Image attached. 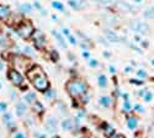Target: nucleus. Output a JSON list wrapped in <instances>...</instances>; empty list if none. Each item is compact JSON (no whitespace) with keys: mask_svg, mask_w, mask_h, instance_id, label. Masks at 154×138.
Masks as SVG:
<instances>
[{"mask_svg":"<svg viewBox=\"0 0 154 138\" xmlns=\"http://www.w3.org/2000/svg\"><path fill=\"white\" fill-rule=\"evenodd\" d=\"M11 97H12V99H15V91H14V90L11 91Z\"/></svg>","mask_w":154,"mask_h":138,"instance_id":"09e8293b","label":"nucleus"},{"mask_svg":"<svg viewBox=\"0 0 154 138\" xmlns=\"http://www.w3.org/2000/svg\"><path fill=\"white\" fill-rule=\"evenodd\" d=\"M38 138H46V136H43V134H40V136H38Z\"/></svg>","mask_w":154,"mask_h":138,"instance_id":"3c124183","label":"nucleus"},{"mask_svg":"<svg viewBox=\"0 0 154 138\" xmlns=\"http://www.w3.org/2000/svg\"><path fill=\"white\" fill-rule=\"evenodd\" d=\"M9 14H10L9 8L5 6V5H0V17H2V19H6L9 16Z\"/></svg>","mask_w":154,"mask_h":138,"instance_id":"6ab92c4d","label":"nucleus"},{"mask_svg":"<svg viewBox=\"0 0 154 138\" xmlns=\"http://www.w3.org/2000/svg\"><path fill=\"white\" fill-rule=\"evenodd\" d=\"M152 99H153V93L149 91V90H147L146 94L143 95V100H144L146 103H150V101H152Z\"/></svg>","mask_w":154,"mask_h":138,"instance_id":"bb28decb","label":"nucleus"},{"mask_svg":"<svg viewBox=\"0 0 154 138\" xmlns=\"http://www.w3.org/2000/svg\"><path fill=\"white\" fill-rule=\"evenodd\" d=\"M130 27H131V30L134 32V33H137V35H148L150 31V27H149V25L147 23V22H144V21H140V20H134V21H132L131 23H130Z\"/></svg>","mask_w":154,"mask_h":138,"instance_id":"7ed1b4c3","label":"nucleus"},{"mask_svg":"<svg viewBox=\"0 0 154 138\" xmlns=\"http://www.w3.org/2000/svg\"><path fill=\"white\" fill-rule=\"evenodd\" d=\"M62 35H63L64 37L70 36V31H69V29H68V27H63V29H62Z\"/></svg>","mask_w":154,"mask_h":138,"instance_id":"72a5a7b5","label":"nucleus"},{"mask_svg":"<svg viewBox=\"0 0 154 138\" xmlns=\"http://www.w3.org/2000/svg\"><path fill=\"white\" fill-rule=\"evenodd\" d=\"M67 38H68L69 43H70V44H73V46H74V44H76V43H78V41H76V38H75L74 36H72V35H70V36H68Z\"/></svg>","mask_w":154,"mask_h":138,"instance_id":"2f4dec72","label":"nucleus"},{"mask_svg":"<svg viewBox=\"0 0 154 138\" xmlns=\"http://www.w3.org/2000/svg\"><path fill=\"white\" fill-rule=\"evenodd\" d=\"M33 42H35L36 47H38V48L43 47L45 43H46V36H45V33L41 32V31H38V30H36V32L33 33Z\"/></svg>","mask_w":154,"mask_h":138,"instance_id":"0eeeda50","label":"nucleus"},{"mask_svg":"<svg viewBox=\"0 0 154 138\" xmlns=\"http://www.w3.org/2000/svg\"><path fill=\"white\" fill-rule=\"evenodd\" d=\"M17 33L22 37V38H29V37L33 33V27L31 23H23L21 27L17 29Z\"/></svg>","mask_w":154,"mask_h":138,"instance_id":"39448f33","label":"nucleus"},{"mask_svg":"<svg viewBox=\"0 0 154 138\" xmlns=\"http://www.w3.org/2000/svg\"><path fill=\"white\" fill-rule=\"evenodd\" d=\"M89 99H90V95L86 93L85 95L82 96V103H83V104H88V103H89Z\"/></svg>","mask_w":154,"mask_h":138,"instance_id":"473e14b6","label":"nucleus"},{"mask_svg":"<svg viewBox=\"0 0 154 138\" xmlns=\"http://www.w3.org/2000/svg\"><path fill=\"white\" fill-rule=\"evenodd\" d=\"M137 77H138L139 79L144 80V79L148 78V73H147L144 69H138V70H137Z\"/></svg>","mask_w":154,"mask_h":138,"instance_id":"5701e85b","label":"nucleus"},{"mask_svg":"<svg viewBox=\"0 0 154 138\" xmlns=\"http://www.w3.org/2000/svg\"><path fill=\"white\" fill-rule=\"evenodd\" d=\"M102 127H104V128H102V131H104V133L107 136V137H110V136H112L113 133H115V128L112 127V126H110V124L109 123H102Z\"/></svg>","mask_w":154,"mask_h":138,"instance_id":"f3484780","label":"nucleus"},{"mask_svg":"<svg viewBox=\"0 0 154 138\" xmlns=\"http://www.w3.org/2000/svg\"><path fill=\"white\" fill-rule=\"evenodd\" d=\"M131 72H132V68H131V67H126L125 73H131Z\"/></svg>","mask_w":154,"mask_h":138,"instance_id":"49530a36","label":"nucleus"},{"mask_svg":"<svg viewBox=\"0 0 154 138\" xmlns=\"http://www.w3.org/2000/svg\"><path fill=\"white\" fill-rule=\"evenodd\" d=\"M0 87H2V84H0Z\"/></svg>","mask_w":154,"mask_h":138,"instance_id":"4d7b16f0","label":"nucleus"},{"mask_svg":"<svg viewBox=\"0 0 154 138\" xmlns=\"http://www.w3.org/2000/svg\"><path fill=\"white\" fill-rule=\"evenodd\" d=\"M109 138H126L125 136H122V134H120V133H116V132H115L112 136H110Z\"/></svg>","mask_w":154,"mask_h":138,"instance_id":"58836bf2","label":"nucleus"},{"mask_svg":"<svg viewBox=\"0 0 154 138\" xmlns=\"http://www.w3.org/2000/svg\"><path fill=\"white\" fill-rule=\"evenodd\" d=\"M3 69H4V63L0 60V70H3Z\"/></svg>","mask_w":154,"mask_h":138,"instance_id":"de8ad7c7","label":"nucleus"},{"mask_svg":"<svg viewBox=\"0 0 154 138\" xmlns=\"http://www.w3.org/2000/svg\"><path fill=\"white\" fill-rule=\"evenodd\" d=\"M117 6L119 10L121 11H125V12H133V8L131 4H128L126 2H123V0H119V2H116V4H115Z\"/></svg>","mask_w":154,"mask_h":138,"instance_id":"1a4fd4ad","label":"nucleus"},{"mask_svg":"<svg viewBox=\"0 0 154 138\" xmlns=\"http://www.w3.org/2000/svg\"><path fill=\"white\" fill-rule=\"evenodd\" d=\"M138 79H139V78H138ZM138 79H131L130 83H131V84H134V85H143V84H144V80H142V79L138 80Z\"/></svg>","mask_w":154,"mask_h":138,"instance_id":"7c9ffc66","label":"nucleus"},{"mask_svg":"<svg viewBox=\"0 0 154 138\" xmlns=\"http://www.w3.org/2000/svg\"><path fill=\"white\" fill-rule=\"evenodd\" d=\"M107 77L105 74H101L99 75V78H97V85L101 87V89H105V87L107 86Z\"/></svg>","mask_w":154,"mask_h":138,"instance_id":"dca6fc26","label":"nucleus"},{"mask_svg":"<svg viewBox=\"0 0 154 138\" xmlns=\"http://www.w3.org/2000/svg\"><path fill=\"white\" fill-rule=\"evenodd\" d=\"M52 35L56 37V40H57V42H58V44H59L60 47L67 48V42H66V40H64V36H63V35H60L59 32H57V31H54V30H52Z\"/></svg>","mask_w":154,"mask_h":138,"instance_id":"9b49d317","label":"nucleus"},{"mask_svg":"<svg viewBox=\"0 0 154 138\" xmlns=\"http://www.w3.org/2000/svg\"><path fill=\"white\" fill-rule=\"evenodd\" d=\"M45 96L48 97V99H52V97L57 96V93H56V90H53V89H51V87H49L47 91H45Z\"/></svg>","mask_w":154,"mask_h":138,"instance_id":"393cba45","label":"nucleus"},{"mask_svg":"<svg viewBox=\"0 0 154 138\" xmlns=\"http://www.w3.org/2000/svg\"><path fill=\"white\" fill-rule=\"evenodd\" d=\"M60 124H62V130H63V131L69 132V131H72V128H73V121H72L70 118H64Z\"/></svg>","mask_w":154,"mask_h":138,"instance_id":"ddd939ff","label":"nucleus"},{"mask_svg":"<svg viewBox=\"0 0 154 138\" xmlns=\"http://www.w3.org/2000/svg\"><path fill=\"white\" fill-rule=\"evenodd\" d=\"M83 58H85V59H88V60L91 58V57H90V53H89V51H84V52H83Z\"/></svg>","mask_w":154,"mask_h":138,"instance_id":"ea45409f","label":"nucleus"},{"mask_svg":"<svg viewBox=\"0 0 154 138\" xmlns=\"http://www.w3.org/2000/svg\"><path fill=\"white\" fill-rule=\"evenodd\" d=\"M23 53L25 54H29V56H35V51L31 47H25L23 48Z\"/></svg>","mask_w":154,"mask_h":138,"instance_id":"c85d7f7f","label":"nucleus"},{"mask_svg":"<svg viewBox=\"0 0 154 138\" xmlns=\"http://www.w3.org/2000/svg\"><path fill=\"white\" fill-rule=\"evenodd\" d=\"M150 63H152V66H154V59H152V62H150Z\"/></svg>","mask_w":154,"mask_h":138,"instance_id":"864d4df0","label":"nucleus"},{"mask_svg":"<svg viewBox=\"0 0 154 138\" xmlns=\"http://www.w3.org/2000/svg\"><path fill=\"white\" fill-rule=\"evenodd\" d=\"M133 42H137V43H142V38H140V35H134L133 37Z\"/></svg>","mask_w":154,"mask_h":138,"instance_id":"f704fd0d","label":"nucleus"},{"mask_svg":"<svg viewBox=\"0 0 154 138\" xmlns=\"http://www.w3.org/2000/svg\"><path fill=\"white\" fill-rule=\"evenodd\" d=\"M134 2H136V3H140V2H142V0H134Z\"/></svg>","mask_w":154,"mask_h":138,"instance_id":"603ef678","label":"nucleus"},{"mask_svg":"<svg viewBox=\"0 0 154 138\" xmlns=\"http://www.w3.org/2000/svg\"><path fill=\"white\" fill-rule=\"evenodd\" d=\"M66 87H67L68 94L73 99L82 97L83 95H85L88 93V85H86V83L80 80V79H70L67 83Z\"/></svg>","mask_w":154,"mask_h":138,"instance_id":"f03ea898","label":"nucleus"},{"mask_svg":"<svg viewBox=\"0 0 154 138\" xmlns=\"http://www.w3.org/2000/svg\"><path fill=\"white\" fill-rule=\"evenodd\" d=\"M104 35H105V37H106V40H109V42H112V43H126V44H128L130 42H127L126 40V37H121V36H119L115 31H112V30H110V29H105L104 30Z\"/></svg>","mask_w":154,"mask_h":138,"instance_id":"20e7f679","label":"nucleus"},{"mask_svg":"<svg viewBox=\"0 0 154 138\" xmlns=\"http://www.w3.org/2000/svg\"><path fill=\"white\" fill-rule=\"evenodd\" d=\"M9 79L12 81V84L16 85V86L22 85L23 81H25L23 77H22V75H21L19 72H16V70H10V73H9Z\"/></svg>","mask_w":154,"mask_h":138,"instance_id":"423d86ee","label":"nucleus"},{"mask_svg":"<svg viewBox=\"0 0 154 138\" xmlns=\"http://www.w3.org/2000/svg\"><path fill=\"white\" fill-rule=\"evenodd\" d=\"M23 99H25V101H26L27 104H32L36 101V94L30 91V93H26L23 95Z\"/></svg>","mask_w":154,"mask_h":138,"instance_id":"a211bd4d","label":"nucleus"},{"mask_svg":"<svg viewBox=\"0 0 154 138\" xmlns=\"http://www.w3.org/2000/svg\"><path fill=\"white\" fill-rule=\"evenodd\" d=\"M4 122L8 124V126H10V127L14 126V121H12V116H11L10 114H6V115L4 116Z\"/></svg>","mask_w":154,"mask_h":138,"instance_id":"b1692460","label":"nucleus"},{"mask_svg":"<svg viewBox=\"0 0 154 138\" xmlns=\"http://www.w3.org/2000/svg\"><path fill=\"white\" fill-rule=\"evenodd\" d=\"M27 77L31 80V83L33 84V86L37 90L40 91H47L49 89V81L47 79V75L45 74V72L40 68V67H35L32 68L29 73Z\"/></svg>","mask_w":154,"mask_h":138,"instance_id":"f257e3e1","label":"nucleus"},{"mask_svg":"<svg viewBox=\"0 0 154 138\" xmlns=\"http://www.w3.org/2000/svg\"><path fill=\"white\" fill-rule=\"evenodd\" d=\"M121 96L123 97V101H126V100H130V95H128L127 93H123Z\"/></svg>","mask_w":154,"mask_h":138,"instance_id":"79ce46f5","label":"nucleus"},{"mask_svg":"<svg viewBox=\"0 0 154 138\" xmlns=\"http://www.w3.org/2000/svg\"><path fill=\"white\" fill-rule=\"evenodd\" d=\"M68 4L74 10H80L84 6V0H68Z\"/></svg>","mask_w":154,"mask_h":138,"instance_id":"f8f14e48","label":"nucleus"},{"mask_svg":"<svg viewBox=\"0 0 154 138\" xmlns=\"http://www.w3.org/2000/svg\"><path fill=\"white\" fill-rule=\"evenodd\" d=\"M94 2H101V0H94Z\"/></svg>","mask_w":154,"mask_h":138,"instance_id":"5fc2aeb1","label":"nucleus"},{"mask_svg":"<svg viewBox=\"0 0 154 138\" xmlns=\"http://www.w3.org/2000/svg\"><path fill=\"white\" fill-rule=\"evenodd\" d=\"M143 16H144L146 19H154V6H150V8H148L147 10H144Z\"/></svg>","mask_w":154,"mask_h":138,"instance_id":"412c9836","label":"nucleus"},{"mask_svg":"<svg viewBox=\"0 0 154 138\" xmlns=\"http://www.w3.org/2000/svg\"><path fill=\"white\" fill-rule=\"evenodd\" d=\"M79 46H80V48H82V49H84V51H89V46H88V44H85L84 42H82Z\"/></svg>","mask_w":154,"mask_h":138,"instance_id":"a19ab883","label":"nucleus"},{"mask_svg":"<svg viewBox=\"0 0 154 138\" xmlns=\"http://www.w3.org/2000/svg\"><path fill=\"white\" fill-rule=\"evenodd\" d=\"M20 10L23 12V14H30V12H32V5L31 4H21L20 5Z\"/></svg>","mask_w":154,"mask_h":138,"instance_id":"aec40b11","label":"nucleus"},{"mask_svg":"<svg viewBox=\"0 0 154 138\" xmlns=\"http://www.w3.org/2000/svg\"><path fill=\"white\" fill-rule=\"evenodd\" d=\"M52 6H53L56 10H59V11L64 12V5H63L60 2H53V3H52Z\"/></svg>","mask_w":154,"mask_h":138,"instance_id":"a878e982","label":"nucleus"},{"mask_svg":"<svg viewBox=\"0 0 154 138\" xmlns=\"http://www.w3.org/2000/svg\"><path fill=\"white\" fill-rule=\"evenodd\" d=\"M132 110H133L134 112H139V114H143V112L146 111V109H144L142 105H140V104H136Z\"/></svg>","mask_w":154,"mask_h":138,"instance_id":"cd10ccee","label":"nucleus"},{"mask_svg":"<svg viewBox=\"0 0 154 138\" xmlns=\"http://www.w3.org/2000/svg\"><path fill=\"white\" fill-rule=\"evenodd\" d=\"M153 126H154V122H153Z\"/></svg>","mask_w":154,"mask_h":138,"instance_id":"13d9d810","label":"nucleus"},{"mask_svg":"<svg viewBox=\"0 0 154 138\" xmlns=\"http://www.w3.org/2000/svg\"><path fill=\"white\" fill-rule=\"evenodd\" d=\"M127 127L130 128L131 131L137 130V127H138V118L136 116H128L127 117Z\"/></svg>","mask_w":154,"mask_h":138,"instance_id":"9d476101","label":"nucleus"},{"mask_svg":"<svg viewBox=\"0 0 154 138\" xmlns=\"http://www.w3.org/2000/svg\"><path fill=\"white\" fill-rule=\"evenodd\" d=\"M51 53H52V60H53V62H57V60H58V58H59V57H58V53H57V52H54V51H52Z\"/></svg>","mask_w":154,"mask_h":138,"instance_id":"4c0bfd02","label":"nucleus"},{"mask_svg":"<svg viewBox=\"0 0 154 138\" xmlns=\"http://www.w3.org/2000/svg\"><path fill=\"white\" fill-rule=\"evenodd\" d=\"M123 112L125 114H130V112L132 111V105L130 103V100H126V101H123Z\"/></svg>","mask_w":154,"mask_h":138,"instance_id":"4be33fe9","label":"nucleus"},{"mask_svg":"<svg viewBox=\"0 0 154 138\" xmlns=\"http://www.w3.org/2000/svg\"><path fill=\"white\" fill-rule=\"evenodd\" d=\"M153 138H154V137H153Z\"/></svg>","mask_w":154,"mask_h":138,"instance_id":"bf43d9fd","label":"nucleus"},{"mask_svg":"<svg viewBox=\"0 0 154 138\" xmlns=\"http://www.w3.org/2000/svg\"><path fill=\"white\" fill-rule=\"evenodd\" d=\"M45 126H46V130L48 133H54L57 130V120L54 117H48Z\"/></svg>","mask_w":154,"mask_h":138,"instance_id":"6e6552de","label":"nucleus"},{"mask_svg":"<svg viewBox=\"0 0 154 138\" xmlns=\"http://www.w3.org/2000/svg\"><path fill=\"white\" fill-rule=\"evenodd\" d=\"M52 19H53V20H54V21H58V17H57V16H56V15H52Z\"/></svg>","mask_w":154,"mask_h":138,"instance_id":"8fccbe9b","label":"nucleus"},{"mask_svg":"<svg viewBox=\"0 0 154 138\" xmlns=\"http://www.w3.org/2000/svg\"><path fill=\"white\" fill-rule=\"evenodd\" d=\"M15 138H26V137H25L23 133H20V132H19V133L15 134Z\"/></svg>","mask_w":154,"mask_h":138,"instance_id":"a18cd8bd","label":"nucleus"},{"mask_svg":"<svg viewBox=\"0 0 154 138\" xmlns=\"http://www.w3.org/2000/svg\"><path fill=\"white\" fill-rule=\"evenodd\" d=\"M5 43H6V37L5 36H0V47L2 46H5Z\"/></svg>","mask_w":154,"mask_h":138,"instance_id":"e433bc0d","label":"nucleus"},{"mask_svg":"<svg viewBox=\"0 0 154 138\" xmlns=\"http://www.w3.org/2000/svg\"><path fill=\"white\" fill-rule=\"evenodd\" d=\"M102 56H104L105 58H107V59H110V57H111V53H110V52H107V51H105L104 53H102Z\"/></svg>","mask_w":154,"mask_h":138,"instance_id":"c03bdc74","label":"nucleus"},{"mask_svg":"<svg viewBox=\"0 0 154 138\" xmlns=\"http://www.w3.org/2000/svg\"><path fill=\"white\" fill-rule=\"evenodd\" d=\"M8 109V105L5 103H0V112H5Z\"/></svg>","mask_w":154,"mask_h":138,"instance_id":"c9c22d12","label":"nucleus"},{"mask_svg":"<svg viewBox=\"0 0 154 138\" xmlns=\"http://www.w3.org/2000/svg\"><path fill=\"white\" fill-rule=\"evenodd\" d=\"M99 104L104 109H109L111 106V97L110 96H101L99 99Z\"/></svg>","mask_w":154,"mask_h":138,"instance_id":"2eb2a0df","label":"nucleus"},{"mask_svg":"<svg viewBox=\"0 0 154 138\" xmlns=\"http://www.w3.org/2000/svg\"><path fill=\"white\" fill-rule=\"evenodd\" d=\"M26 104L25 103H17L16 104V115L17 116H23L25 114H26Z\"/></svg>","mask_w":154,"mask_h":138,"instance_id":"4468645a","label":"nucleus"},{"mask_svg":"<svg viewBox=\"0 0 154 138\" xmlns=\"http://www.w3.org/2000/svg\"><path fill=\"white\" fill-rule=\"evenodd\" d=\"M89 66H90L91 68H96V67L99 66V62H97L96 59H93V58H90V59H89Z\"/></svg>","mask_w":154,"mask_h":138,"instance_id":"c756f323","label":"nucleus"},{"mask_svg":"<svg viewBox=\"0 0 154 138\" xmlns=\"http://www.w3.org/2000/svg\"><path fill=\"white\" fill-rule=\"evenodd\" d=\"M79 138H85V137H79Z\"/></svg>","mask_w":154,"mask_h":138,"instance_id":"6e6d98bb","label":"nucleus"},{"mask_svg":"<svg viewBox=\"0 0 154 138\" xmlns=\"http://www.w3.org/2000/svg\"><path fill=\"white\" fill-rule=\"evenodd\" d=\"M109 68H110V73H112V74L116 73V67H115V66H112V64H111Z\"/></svg>","mask_w":154,"mask_h":138,"instance_id":"37998d69","label":"nucleus"}]
</instances>
